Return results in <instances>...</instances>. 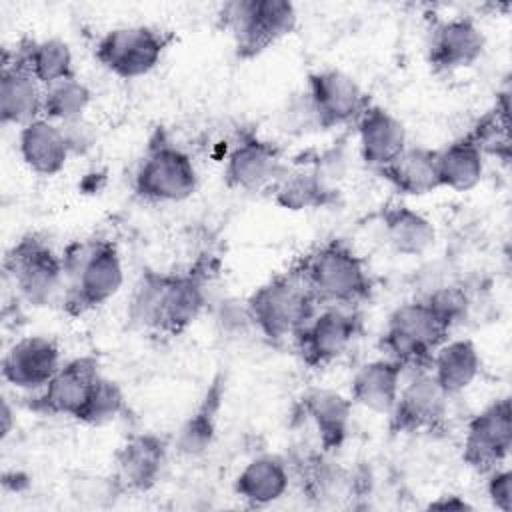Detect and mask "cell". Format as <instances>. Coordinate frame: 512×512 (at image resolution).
Returning a JSON list of instances; mask_svg holds the SVG:
<instances>
[{
  "instance_id": "1",
  "label": "cell",
  "mask_w": 512,
  "mask_h": 512,
  "mask_svg": "<svg viewBox=\"0 0 512 512\" xmlns=\"http://www.w3.org/2000/svg\"><path fill=\"white\" fill-rule=\"evenodd\" d=\"M204 286L206 274L198 266L186 272L144 270L128 302V322L140 330L178 336L204 310Z\"/></svg>"
},
{
  "instance_id": "2",
  "label": "cell",
  "mask_w": 512,
  "mask_h": 512,
  "mask_svg": "<svg viewBox=\"0 0 512 512\" xmlns=\"http://www.w3.org/2000/svg\"><path fill=\"white\" fill-rule=\"evenodd\" d=\"M62 264V308L70 316H82L106 304L122 288V258L112 240H76L62 252Z\"/></svg>"
},
{
  "instance_id": "3",
  "label": "cell",
  "mask_w": 512,
  "mask_h": 512,
  "mask_svg": "<svg viewBox=\"0 0 512 512\" xmlns=\"http://www.w3.org/2000/svg\"><path fill=\"white\" fill-rule=\"evenodd\" d=\"M320 306H356L370 296L372 280L362 256L342 240H328L292 266Z\"/></svg>"
},
{
  "instance_id": "4",
  "label": "cell",
  "mask_w": 512,
  "mask_h": 512,
  "mask_svg": "<svg viewBox=\"0 0 512 512\" xmlns=\"http://www.w3.org/2000/svg\"><path fill=\"white\" fill-rule=\"evenodd\" d=\"M318 302L294 268L258 286L248 302L250 322L272 342L296 336L298 330L316 314Z\"/></svg>"
},
{
  "instance_id": "5",
  "label": "cell",
  "mask_w": 512,
  "mask_h": 512,
  "mask_svg": "<svg viewBox=\"0 0 512 512\" xmlns=\"http://www.w3.org/2000/svg\"><path fill=\"white\" fill-rule=\"evenodd\" d=\"M448 334L450 328L422 298L392 310L380 346L386 358L396 360L404 368L424 370L430 366L434 352L446 342Z\"/></svg>"
},
{
  "instance_id": "6",
  "label": "cell",
  "mask_w": 512,
  "mask_h": 512,
  "mask_svg": "<svg viewBox=\"0 0 512 512\" xmlns=\"http://www.w3.org/2000/svg\"><path fill=\"white\" fill-rule=\"evenodd\" d=\"M218 16L232 36L236 56L244 60L288 36L298 22L294 4L286 0H234Z\"/></svg>"
},
{
  "instance_id": "7",
  "label": "cell",
  "mask_w": 512,
  "mask_h": 512,
  "mask_svg": "<svg viewBox=\"0 0 512 512\" xmlns=\"http://www.w3.org/2000/svg\"><path fill=\"white\" fill-rule=\"evenodd\" d=\"M4 270L20 298L32 306H50L64 296V264L38 234H26L6 252Z\"/></svg>"
},
{
  "instance_id": "8",
  "label": "cell",
  "mask_w": 512,
  "mask_h": 512,
  "mask_svg": "<svg viewBox=\"0 0 512 512\" xmlns=\"http://www.w3.org/2000/svg\"><path fill=\"white\" fill-rule=\"evenodd\" d=\"M196 188L198 172L192 158L158 132L136 170V194L148 202H182Z\"/></svg>"
},
{
  "instance_id": "9",
  "label": "cell",
  "mask_w": 512,
  "mask_h": 512,
  "mask_svg": "<svg viewBox=\"0 0 512 512\" xmlns=\"http://www.w3.org/2000/svg\"><path fill=\"white\" fill-rule=\"evenodd\" d=\"M170 36L154 26H120L108 30L96 44V60L120 78H140L154 70Z\"/></svg>"
},
{
  "instance_id": "10",
  "label": "cell",
  "mask_w": 512,
  "mask_h": 512,
  "mask_svg": "<svg viewBox=\"0 0 512 512\" xmlns=\"http://www.w3.org/2000/svg\"><path fill=\"white\" fill-rule=\"evenodd\" d=\"M360 314L352 306H324L294 336L302 362L324 368L344 356L360 334Z\"/></svg>"
},
{
  "instance_id": "11",
  "label": "cell",
  "mask_w": 512,
  "mask_h": 512,
  "mask_svg": "<svg viewBox=\"0 0 512 512\" xmlns=\"http://www.w3.org/2000/svg\"><path fill=\"white\" fill-rule=\"evenodd\" d=\"M512 448V406L510 398L492 400L478 414H474L466 426L464 436V462L480 472L488 474L500 468Z\"/></svg>"
},
{
  "instance_id": "12",
  "label": "cell",
  "mask_w": 512,
  "mask_h": 512,
  "mask_svg": "<svg viewBox=\"0 0 512 512\" xmlns=\"http://www.w3.org/2000/svg\"><path fill=\"white\" fill-rule=\"evenodd\" d=\"M448 394L436 382L428 368L418 370L404 386H400L390 418L394 434L440 432L446 426Z\"/></svg>"
},
{
  "instance_id": "13",
  "label": "cell",
  "mask_w": 512,
  "mask_h": 512,
  "mask_svg": "<svg viewBox=\"0 0 512 512\" xmlns=\"http://www.w3.org/2000/svg\"><path fill=\"white\" fill-rule=\"evenodd\" d=\"M304 92L314 106L322 130L356 124L370 106V98L362 86L350 74L334 68L312 72Z\"/></svg>"
},
{
  "instance_id": "14",
  "label": "cell",
  "mask_w": 512,
  "mask_h": 512,
  "mask_svg": "<svg viewBox=\"0 0 512 512\" xmlns=\"http://www.w3.org/2000/svg\"><path fill=\"white\" fill-rule=\"evenodd\" d=\"M98 378L100 368L96 358H72L58 368L42 390H38L30 402V410L48 416H70L76 420Z\"/></svg>"
},
{
  "instance_id": "15",
  "label": "cell",
  "mask_w": 512,
  "mask_h": 512,
  "mask_svg": "<svg viewBox=\"0 0 512 512\" xmlns=\"http://www.w3.org/2000/svg\"><path fill=\"white\" fill-rule=\"evenodd\" d=\"M286 166L274 142L246 134L230 150L224 164V180L230 188L244 192L272 190Z\"/></svg>"
},
{
  "instance_id": "16",
  "label": "cell",
  "mask_w": 512,
  "mask_h": 512,
  "mask_svg": "<svg viewBox=\"0 0 512 512\" xmlns=\"http://www.w3.org/2000/svg\"><path fill=\"white\" fill-rule=\"evenodd\" d=\"M0 116L4 124L18 128L44 118V86L14 50H4L2 54Z\"/></svg>"
},
{
  "instance_id": "17",
  "label": "cell",
  "mask_w": 512,
  "mask_h": 512,
  "mask_svg": "<svg viewBox=\"0 0 512 512\" xmlns=\"http://www.w3.org/2000/svg\"><path fill=\"white\" fill-rule=\"evenodd\" d=\"M60 366V348L52 338L26 336L4 354L2 376L16 388L42 390Z\"/></svg>"
},
{
  "instance_id": "18",
  "label": "cell",
  "mask_w": 512,
  "mask_h": 512,
  "mask_svg": "<svg viewBox=\"0 0 512 512\" xmlns=\"http://www.w3.org/2000/svg\"><path fill=\"white\" fill-rule=\"evenodd\" d=\"M486 40L474 20L456 16L438 22L428 40V62L436 72L472 66L484 52Z\"/></svg>"
},
{
  "instance_id": "19",
  "label": "cell",
  "mask_w": 512,
  "mask_h": 512,
  "mask_svg": "<svg viewBox=\"0 0 512 512\" xmlns=\"http://www.w3.org/2000/svg\"><path fill=\"white\" fill-rule=\"evenodd\" d=\"M168 458L164 438L142 432L130 436L116 452V478L126 492H146L162 476Z\"/></svg>"
},
{
  "instance_id": "20",
  "label": "cell",
  "mask_w": 512,
  "mask_h": 512,
  "mask_svg": "<svg viewBox=\"0 0 512 512\" xmlns=\"http://www.w3.org/2000/svg\"><path fill=\"white\" fill-rule=\"evenodd\" d=\"M358 148L364 164L376 172L390 164L406 146L404 124L386 108L370 104L356 122Z\"/></svg>"
},
{
  "instance_id": "21",
  "label": "cell",
  "mask_w": 512,
  "mask_h": 512,
  "mask_svg": "<svg viewBox=\"0 0 512 512\" xmlns=\"http://www.w3.org/2000/svg\"><path fill=\"white\" fill-rule=\"evenodd\" d=\"M402 372L404 366L386 356L362 364L350 384L352 404L388 416L402 386Z\"/></svg>"
},
{
  "instance_id": "22",
  "label": "cell",
  "mask_w": 512,
  "mask_h": 512,
  "mask_svg": "<svg viewBox=\"0 0 512 512\" xmlns=\"http://www.w3.org/2000/svg\"><path fill=\"white\" fill-rule=\"evenodd\" d=\"M352 406L350 398L330 388H310L302 394L300 408L316 428L324 452H334L344 444L350 428Z\"/></svg>"
},
{
  "instance_id": "23",
  "label": "cell",
  "mask_w": 512,
  "mask_h": 512,
  "mask_svg": "<svg viewBox=\"0 0 512 512\" xmlns=\"http://www.w3.org/2000/svg\"><path fill=\"white\" fill-rule=\"evenodd\" d=\"M18 150L24 164L40 176L58 174L70 158L62 126L48 118H38L20 128Z\"/></svg>"
},
{
  "instance_id": "24",
  "label": "cell",
  "mask_w": 512,
  "mask_h": 512,
  "mask_svg": "<svg viewBox=\"0 0 512 512\" xmlns=\"http://www.w3.org/2000/svg\"><path fill=\"white\" fill-rule=\"evenodd\" d=\"M378 174L400 194L422 196L440 188L436 150L426 146H406Z\"/></svg>"
},
{
  "instance_id": "25",
  "label": "cell",
  "mask_w": 512,
  "mask_h": 512,
  "mask_svg": "<svg viewBox=\"0 0 512 512\" xmlns=\"http://www.w3.org/2000/svg\"><path fill=\"white\" fill-rule=\"evenodd\" d=\"M382 226L388 244L402 256H422L436 242L434 224L402 202H390L382 208Z\"/></svg>"
},
{
  "instance_id": "26",
  "label": "cell",
  "mask_w": 512,
  "mask_h": 512,
  "mask_svg": "<svg viewBox=\"0 0 512 512\" xmlns=\"http://www.w3.org/2000/svg\"><path fill=\"white\" fill-rule=\"evenodd\" d=\"M288 468L280 456L262 454L252 458L236 476L234 492L248 506H268L288 490Z\"/></svg>"
},
{
  "instance_id": "27",
  "label": "cell",
  "mask_w": 512,
  "mask_h": 512,
  "mask_svg": "<svg viewBox=\"0 0 512 512\" xmlns=\"http://www.w3.org/2000/svg\"><path fill=\"white\" fill-rule=\"evenodd\" d=\"M224 400V376H216L208 386L206 394L194 408V412L184 420L178 428L174 446L184 456H200L204 454L216 436L218 414Z\"/></svg>"
},
{
  "instance_id": "28",
  "label": "cell",
  "mask_w": 512,
  "mask_h": 512,
  "mask_svg": "<svg viewBox=\"0 0 512 512\" xmlns=\"http://www.w3.org/2000/svg\"><path fill=\"white\" fill-rule=\"evenodd\" d=\"M430 372L448 396L466 390L480 372V354L472 340H446L430 360Z\"/></svg>"
},
{
  "instance_id": "29",
  "label": "cell",
  "mask_w": 512,
  "mask_h": 512,
  "mask_svg": "<svg viewBox=\"0 0 512 512\" xmlns=\"http://www.w3.org/2000/svg\"><path fill=\"white\" fill-rule=\"evenodd\" d=\"M436 162L440 188L466 192L484 176V154L468 136L436 150Z\"/></svg>"
},
{
  "instance_id": "30",
  "label": "cell",
  "mask_w": 512,
  "mask_h": 512,
  "mask_svg": "<svg viewBox=\"0 0 512 512\" xmlns=\"http://www.w3.org/2000/svg\"><path fill=\"white\" fill-rule=\"evenodd\" d=\"M18 58L46 88L58 80L74 76V60L70 46L60 38L24 40L14 48Z\"/></svg>"
},
{
  "instance_id": "31",
  "label": "cell",
  "mask_w": 512,
  "mask_h": 512,
  "mask_svg": "<svg viewBox=\"0 0 512 512\" xmlns=\"http://www.w3.org/2000/svg\"><path fill=\"white\" fill-rule=\"evenodd\" d=\"M274 198L280 206L288 210H304V208H320L334 198L332 188H328L312 166L294 168L286 166L284 174L272 186Z\"/></svg>"
},
{
  "instance_id": "32",
  "label": "cell",
  "mask_w": 512,
  "mask_h": 512,
  "mask_svg": "<svg viewBox=\"0 0 512 512\" xmlns=\"http://www.w3.org/2000/svg\"><path fill=\"white\" fill-rule=\"evenodd\" d=\"M90 88L74 76L58 80L44 88V118L56 124H68L84 118L90 106Z\"/></svg>"
},
{
  "instance_id": "33",
  "label": "cell",
  "mask_w": 512,
  "mask_h": 512,
  "mask_svg": "<svg viewBox=\"0 0 512 512\" xmlns=\"http://www.w3.org/2000/svg\"><path fill=\"white\" fill-rule=\"evenodd\" d=\"M482 154H492L502 160L510 156V140H508V92L502 94V104L488 114H484L474 128L466 134Z\"/></svg>"
},
{
  "instance_id": "34",
  "label": "cell",
  "mask_w": 512,
  "mask_h": 512,
  "mask_svg": "<svg viewBox=\"0 0 512 512\" xmlns=\"http://www.w3.org/2000/svg\"><path fill=\"white\" fill-rule=\"evenodd\" d=\"M122 410H124V394L120 386L114 380L100 374L76 420L90 426H102L118 418Z\"/></svg>"
},
{
  "instance_id": "35",
  "label": "cell",
  "mask_w": 512,
  "mask_h": 512,
  "mask_svg": "<svg viewBox=\"0 0 512 512\" xmlns=\"http://www.w3.org/2000/svg\"><path fill=\"white\" fill-rule=\"evenodd\" d=\"M424 300L450 330L466 318L470 306L468 296L460 286H440Z\"/></svg>"
},
{
  "instance_id": "36",
  "label": "cell",
  "mask_w": 512,
  "mask_h": 512,
  "mask_svg": "<svg viewBox=\"0 0 512 512\" xmlns=\"http://www.w3.org/2000/svg\"><path fill=\"white\" fill-rule=\"evenodd\" d=\"M286 130H292V132H298V134H304L308 130H318L320 128V122H318V116L314 112V106L308 98L306 92L298 94L290 104H288V110H286ZM322 130V128H320Z\"/></svg>"
},
{
  "instance_id": "37",
  "label": "cell",
  "mask_w": 512,
  "mask_h": 512,
  "mask_svg": "<svg viewBox=\"0 0 512 512\" xmlns=\"http://www.w3.org/2000/svg\"><path fill=\"white\" fill-rule=\"evenodd\" d=\"M486 494L498 510L510 512V508H512V472L502 466L488 472Z\"/></svg>"
},
{
  "instance_id": "38",
  "label": "cell",
  "mask_w": 512,
  "mask_h": 512,
  "mask_svg": "<svg viewBox=\"0 0 512 512\" xmlns=\"http://www.w3.org/2000/svg\"><path fill=\"white\" fill-rule=\"evenodd\" d=\"M62 126V132L66 136V142H68V148H70V154H82L86 152L88 148H92L94 144V132L90 130V126L82 120H76V122H68V124H60Z\"/></svg>"
},
{
  "instance_id": "39",
  "label": "cell",
  "mask_w": 512,
  "mask_h": 512,
  "mask_svg": "<svg viewBox=\"0 0 512 512\" xmlns=\"http://www.w3.org/2000/svg\"><path fill=\"white\" fill-rule=\"evenodd\" d=\"M430 508H450V510H466L472 508L466 500H462L460 496H444L440 500L430 502Z\"/></svg>"
},
{
  "instance_id": "40",
  "label": "cell",
  "mask_w": 512,
  "mask_h": 512,
  "mask_svg": "<svg viewBox=\"0 0 512 512\" xmlns=\"http://www.w3.org/2000/svg\"><path fill=\"white\" fill-rule=\"evenodd\" d=\"M0 418H2V438H6L10 434V430H12V410H10V404L6 400L2 402Z\"/></svg>"
}]
</instances>
